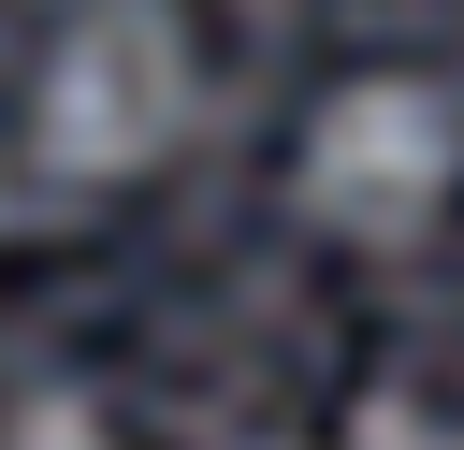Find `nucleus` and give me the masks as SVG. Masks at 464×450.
<instances>
[{
  "mask_svg": "<svg viewBox=\"0 0 464 450\" xmlns=\"http://www.w3.org/2000/svg\"><path fill=\"white\" fill-rule=\"evenodd\" d=\"M203 116L188 0H72L29 58V160L58 189H145Z\"/></svg>",
  "mask_w": 464,
  "mask_h": 450,
  "instance_id": "f257e3e1",
  "label": "nucleus"
},
{
  "mask_svg": "<svg viewBox=\"0 0 464 450\" xmlns=\"http://www.w3.org/2000/svg\"><path fill=\"white\" fill-rule=\"evenodd\" d=\"M0 450H130L87 392H29V406H0Z\"/></svg>",
  "mask_w": 464,
  "mask_h": 450,
  "instance_id": "7ed1b4c3",
  "label": "nucleus"
},
{
  "mask_svg": "<svg viewBox=\"0 0 464 450\" xmlns=\"http://www.w3.org/2000/svg\"><path fill=\"white\" fill-rule=\"evenodd\" d=\"M348 435H362V450H450V421H435V406H392V392H377Z\"/></svg>",
  "mask_w": 464,
  "mask_h": 450,
  "instance_id": "20e7f679",
  "label": "nucleus"
},
{
  "mask_svg": "<svg viewBox=\"0 0 464 450\" xmlns=\"http://www.w3.org/2000/svg\"><path fill=\"white\" fill-rule=\"evenodd\" d=\"M0 218H14V174H0Z\"/></svg>",
  "mask_w": 464,
  "mask_h": 450,
  "instance_id": "39448f33",
  "label": "nucleus"
},
{
  "mask_svg": "<svg viewBox=\"0 0 464 450\" xmlns=\"http://www.w3.org/2000/svg\"><path fill=\"white\" fill-rule=\"evenodd\" d=\"M464 203V102L435 73H334L290 131V218L319 247L406 261L435 247V218Z\"/></svg>",
  "mask_w": 464,
  "mask_h": 450,
  "instance_id": "f03ea898",
  "label": "nucleus"
}]
</instances>
